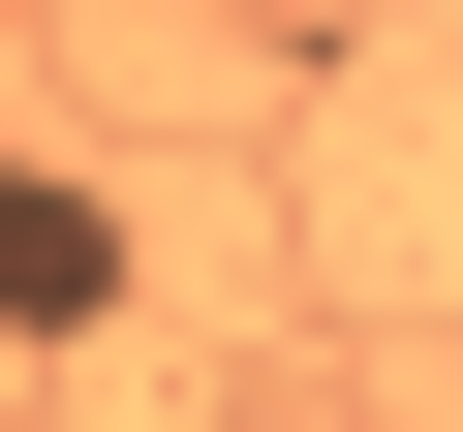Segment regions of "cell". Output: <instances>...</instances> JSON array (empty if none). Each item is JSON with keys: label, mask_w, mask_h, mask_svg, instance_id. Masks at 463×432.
Returning a JSON list of instances; mask_svg holds the SVG:
<instances>
[{"label": "cell", "mask_w": 463, "mask_h": 432, "mask_svg": "<svg viewBox=\"0 0 463 432\" xmlns=\"http://www.w3.org/2000/svg\"><path fill=\"white\" fill-rule=\"evenodd\" d=\"M0 309H32V340H124V185H93V155L0 185Z\"/></svg>", "instance_id": "obj_1"}]
</instances>
